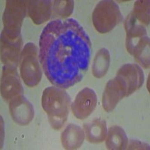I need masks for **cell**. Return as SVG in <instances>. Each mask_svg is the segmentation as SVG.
Wrapping results in <instances>:
<instances>
[{
    "label": "cell",
    "mask_w": 150,
    "mask_h": 150,
    "mask_svg": "<svg viewBox=\"0 0 150 150\" xmlns=\"http://www.w3.org/2000/svg\"><path fill=\"white\" fill-rule=\"evenodd\" d=\"M92 43L74 19L53 20L39 38V62L54 86L68 89L81 81L89 68Z\"/></svg>",
    "instance_id": "obj_1"
},
{
    "label": "cell",
    "mask_w": 150,
    "mask_h": 150,
    "mask_svg": "<svg viewBox=\"0 0 150 150\" xmlns=\"http://www.w3.org/2000/svg\"><path fill=\"white\" fill-rule=\"evenodd\" d=\"M41 105L52 128L61 129L68 120L71 106V97L66 91L56 86L47 87L43 92Z\"/></svg>",
    "instance_id": "obj_2"
},
{
    "label": "cell",
    "mask_w": 150,
    "mask_h": 150,
    "mask_svg": "<svg viewBox=\"0 0 150 150\" xmlns=\"http://www.w3.org/2000/svg\"><path fill=\"white\" fill-rule=\"evenodd\" d=\"M92 19L96 30L99 33L105 34L121 23L123 17L116 2L105 0L97 4L92 12Z\"/></svg>",
    "instance_id": "obj_3"
},
{
    "label": "cell",
    "mask_w": 150,
    "mask_h": 150,
    "mask_svg": "<svg viewBox=\"0 0 150 150\" xmlns=\"http://www.w3.org/2000/svg\"><path fill=\"white\" fill-rule=\"evenodd\" d=\"M28 1L7 0L3 13L4 29L8 37L15 39L21 36V27L24 18L27 15Z\"/></svg>",
    "instance_id": "obj_4"
},
{
    "label": "cell",
    "mask_w": 150,
    "mask_h": 150,
    "mask_svg": "<svg viewBox=\"0 0 150 150\" xmlns=\"http://www.w3.org/2000/svg\"><path fill=\"white\" fill-rule=\"evenodd\" d=\"M38 48L33 43L24 46L20 61L21 76L24 83L29 87H34L41 82L42 71L39 65Z\"/></svg>",
    "instance_id": "obj_5"
},
{
    "label": "cell",
    "mask_w": 150,
    "mask_h": 150,
    "mask_svg": "<svg viewBox=\"0 0 150 150\" xmlns=\"http://www.w3.org/2000/svg\"><path fill=\"white\" fill-rule=\"evenodd\" d=\"M23 94V88L21 83L17 68L4 65L1 78V96L5 101L12 99Z\"/></svg>",
    "instance_id": "obj_6"
},
{
    "label": "cell",
    "mask_w": 150,
    "mask_h": 150,
    "mask_svg": "<svg viewBox=\"0 0 150 150\" xmlns=\"http://www.w3.org/2000/svg\"><path fill=\"white\" fill-rule=\"evenodd\" d=\"M127 95V86L124 80L116 75L109 80L104 89L102 96L103 108L107 112L115 109L117 104Z\"/></svg>",
    "instance_id": "obj_7"
},
{
    "label": "cell",
    "mask_w": 150,
    "mask_h": 150,
    "mask_svg": "<svg viewBox=\"0 0 150 150\" xmlns=\"http://www.w3.org/2000/svg\"><path fill=\"white\" fill-rule=\"evenodd\" d=\"M22 36L11 39L3 32L1 34V60L4 65L17 68L23 51Z\"/></svg>",
    "instance_id": "obj_8"
},
{
    "label": "cell",
    "mask_w": 150,
    "mask_h": 150,
    "mask_svg": "<svg viewBox=\"0 0 150 150\" xmlns=\"http://www.w3.org/2000/svg\"><path fill=\"white\" fill-rule=\"evenodd\" d=\"M97 105V96L93 89L86 87L79 92L71 104L74 116L78 120H84L90 116Z\"/></svg>",
    "instance_id": "obj_9"
},
{
    "label": "cell",
    "mask_w": 150,
    "mask_h": 150,
    "mask_svg": "<svg viewBox=\"0 0 150 150\" xmlns=\"http://www.w3.org/2000/svg\"><path fill=\"white\" fill-rule=\"evenodd\" d=\"M9 111L14 122L20 125H27L35 116L33 105L23 95L10 101Z\"/></svg>",
    "instance_id": "obj_10"
},
{
    "label": "cell",
    "mask_w": 150,
    "mask_h": 150,
    "mask_svg": "<svg viewBox=\"0 0 150 150\" xmlns=\"http://www.w3.org/2000/svg\"><path fill=\"white\" fill-rule=\"evenodd\" d=\"M116 75L121 77L126 84V97L138 90L144 83V74L137 64H125L119 69Z\"/></svg>",
    "instance_id": "obj_11"
},
{
    "label": "cell",
    "mask_w": 150,
    "mask_h": 150,
    "mask_svg": "<svg viewBox=\"0 0 150 150\" xmlns=\"http://www.w3.org/2000/svg\"><path fill=\"white\" fill-rule=\"evenodd\" d=\"M53 1L33 0L28 1L27 14L36 25H41L52 18Z\"/></svg>",
    "instance_id": "obj_12"
},
{
    "label": "cell",
    "mask_w": 150,
    "mask_h": 150,
    "mask_svg": "<svg viewBox=\"0 0 150 150\" xmlns=\"http://www.w3.org/2000/svg\"><path fill=\"white\" fill-rule=\"evenodd\" d=\"M85 139L83 129L74 124H69L61 135L62 145L65 149H77L82 146Z\"/></svg>",
    "instance_id": "obj_13"
},
{
    "label": "cell",
    "mask_w": 150,
    "mask_h": 150,
    "mask_svg": "<svg viewBox=\"0 0 150 150\" xmlns=\"http://www.w3.org/2000/svg\"><path fill=\"white\" fill-rule=\"evenodd\" d=\"M86 138L89 143H102L107 138L108 128L106 122L101 118L95 119L90 122L83 125Z\"/></svg>",
    "instance_id": "obj_14"
},
{
    "label": "cell",
    "mask_w": 150,
    "mask_h": 150,
    "mask_svg": "<svg viewBox=\"0 0 150 150\" xmlns=\"http://www.w3.org/2000/svg\"><path fill=\"white\" fill-rule=\"evenodd\" d=\"M128 144V137L122 128L118 125H113L108 129L106 139V146L108 149H126Z\"/></svg>",
    "instance_id": "obj_15"
},
{
    "label": "cell",
    "mask_w": 150,
    "mask_h": 150,
    "mask_svg": "<svg viewBox=\"0 0 150 150\" xmlns=\"http://www.w3.org/2000/svg\"><path fill=\"white\" fill-rule=\"evenodd\" d=\"M110 55L106 48H101L96 53L92 64V74L97 78L104 77L109 69Z\"/></svg>",
    "instance_id": "obj_16"
},
{
    "label": "cell",
    "mask_w": 150,
    "mask_h": 150,
    "mask_svg": "<svg viewBox=\"0 0 150 150\" xmlns=\"http://www.w3.org/2000/svg\"><path fill=\"white\" fill-rule=\"evenodd\" d=\"M131 56L143 68H149V38L148 36H143L137 41L134 47Z\"/></svg>",
    "instance_id": "obj_17"
},
{
    "label": "cell",
    "mask_w": 150,
    "mask_h": 150,
    "mask_svg": "<svg viewBox=\"0 0 150 150\" xmlns=\"http://www.w3.org/2000/svg\"><path fill=\"white\" fill-rule=\"evenodd\" d=\"M129 14L137 23L145 27L148 26L149 24V1L138 0L135 2L133 10Z\"/></svg>",
    "instance_id": "obj_18"
},
{
    "label": "cell",
    "mask_w": 150,
    "mask_h": 150,
    "mask_svg": "<svg viewBox=\"0 0 150 150\" xmlns=\"http://www.w3.org/2000/svg\"><path fill=\"white\" fill-rule=\"evenodd\" d=\"M52 10H53L52 18H56V20L67 18L73 12L74 1L72 0L53 1Z\"/></svg>",
    "instance_id": "obj_19"
},
{
    "label": "cell",
    "mask_w": 150,
    "mask_h": 150,
    "mask_svg": "<svg viewBox=\"0 0 150 150\" xmlns=\"http://www.w3.org/2000/svg\"><path fill=\"white\" fill-rule=\"evenodd\" d=\"M128 149H149V146L147 143H143L141 141L136 140H131L129 141V145H128Z\"/></svg>",
    "instance_id": "obj_20"
}]
</instances>
